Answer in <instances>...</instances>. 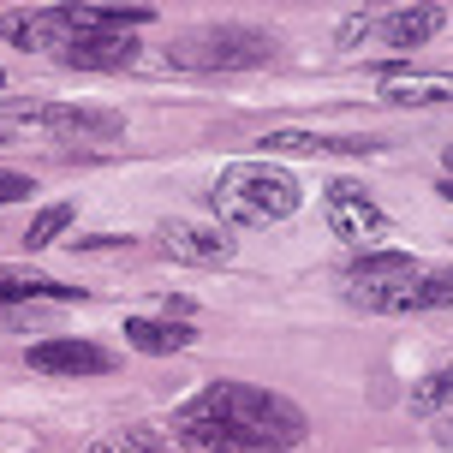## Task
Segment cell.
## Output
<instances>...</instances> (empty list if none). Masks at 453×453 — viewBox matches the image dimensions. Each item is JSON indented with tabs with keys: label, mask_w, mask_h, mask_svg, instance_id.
<instances>
[{
	"label": "cell",
	"mask_w": 453,
	"mask_h": 453,
	"mask_svg": "<svg viewBox=\"0 0 453 453\" xmlns=\"http://www.w3.org/2000/svg\"><path fill=\"white\" fill-rule=\"evenodd\" d=\"M173 441L185 453H287L304 441V411L269 388L209 382L173 411Z\"/></svg>",
	"instance_id": "cell-1"
},
{
	"label": "cell",
	"mask_w": 453,
	"mask_h": 453,
	"mask_svg": "<svg viewBox=\"0 0 453 453\" xmlns=\"http://www.w3.org/2000/svg\"><path fill=\"white\" fill-rule=\"evenodd\" d=\"M298 203H304V185L274 161H233L209 191V209L233 226H274L298 215Z\"/></svg>",
	"instance_id": "cell-2"
},
{
	"label": "cell",
	"mask_w": 453,
	"mask_h": 453,
	"mask_svg": "<svg viewBox=\"0 0 453 453\" xmlns=\"http://www.w3.org/2000/svg\"><path fill=\"white\" fill-rule=\"evenodd\" d=\"M274 36L250 30V24H197L180 30L167 42V66L173 72H245V66H269Z\"/></svg>",
	"instance_id": "cell-3"
},
{
	"label": "cell",
	"mask_w": 453,
	"mask_h": 453,
	"mask_svg": "<svg viewBox=\"0 0 453 453\" xmlns=\"http://www.w3.org/2000/svg\"><path fill=\"white\" fill-rule=\"evenodd\" d=\"M448 24L441 6H394V12H358V19L340 24V42L358 48V42H376V48H424Z\"/></svg>",
	"instance_id": "cell-4"
},
{
	"label": "cell",
	"mask_w": 453,
	"mask_h": 453,
	"mask_svg": "<svg viewBox=\"0 0 453 453\" xmlns=\"http://www.w3.org/2000/svg\"><path fill=\"white\" fill-rule=\"evenodd\" d=\"M322 215H328V226H334V239H346L352 250H382V239H388V209L376 203L364 185L334 180L328 191H322Z\"/></svg>",
	"instance_id": "cell-5"
},
{
	"label": "cell",
	"mask_w": 453,
	"mask_h": 453,
	"mask_svg": "<svg viewBox=\"0 0 453 453\" xmlns=\"http://www.w3.org/2000/svg\"><path fill=\"white\" fill-rule=\"evenodd\" d=\"M6 119H24V126H48L54 137H119L126 119L108 108H60V102H6Z\"/></svg>",
	"instance_id": "cell-6"
},
{
	"label": "cell",
	"mask_w": 453,
	"mask_h": 453,
	"mask_svg": "<svg viewBox=\"0 0 453 453\" xmlns=\"http://www.w3.org/2000/svg\"><path fill=\"white\" fill-rule=\"evenodd\" d=\"M364 311L382 317H411V311H453V269H418L400 287H388L382 298H370Z\"/></svg>",
	"instance_id": "cell-7"
},
{
	"label": "cell",
	"mask_w": 453,
	"mask_h": 453,
	"mask_svg": "<svg viewBox=\"0 0 453 453\" xmlns=\"http://www.w3.org/2000/svg\"><path fill=\"white\" fill-rule=\"evenodd\" d=\"M161 250L173 263H191V269H226L233 263V239L203 221H161Z\"/></svg>",
	"instance_id": "cell-8"
},
{
	"label": "cell",
	"mask_w": 453,
	"mask_h": 453,
	"mask_svg": "<svg viewBox=\"0 0 453 453\" xmlns=\"http://www.w3.org/2000/svg\"><path fill=\"white\" fill-rule=\"evenodd\" d=\"M0 30H6V42L19 48H36V54H54L60 60V48L78 36L66 19V6H30V12H6L0 19Z\"/></svg>",
	"instance_id": "cell-9"
},
{
	"label": "cell",
	"mask_w": 453,
	"mask_h": 453,
	"mask_svg": "<svg viewBox=\"0 0 453 453\" xmlns=\"http://www.w3.org/2000/svg\"><path fill=\"white\" fill-rule=\"evenodd\" d=\"M30 370L42 376H108L113 358L90 340H36L30 346Z\"/></svg>",
	"instance_id": "cell-10"
},
{
	"label": "cell",
	"mask_w": 453,
	"mask_h": 453,
	"mask_svg": "<svg viewBox=\"0 0 453 453\" xmlns=\"http://www.w3.org/2000/svg\"><path fill=\"white\" fill-rule=\"evenodd\" d=\"M406 274H418V263H411L406 250H358V263H352V298L358 304H370V298H382L388 287H400Z\"/></svg>",
	"instance_id": "cell-11"
},
{
	"label": "cell",
	"mask_w": 453,
	"mask_h": 453,
	"mask_svg": "<svg viewBox=\"0 0 453 453\" xmlns=\"http://www.w3.org/2000/svg\"><path fill=\"white\" fill-rule=\"evenodd\" d=\"M382 102H394V108H435V102H453V72L388 66L382 72Z\"/></svg>",
	"instance_id": "cell-12"
},
{
	"label": "cell",
	"mask_w": 453,
	"mask_h": 453,
	"mask_svg": "<svg viewBox=\"0 0 453 453\" xmlns=\"http://www.w3.org/2000/svg\"><path fill=\"white\" fill-rule=\"evenodd\" d=\"M132 60H137L132 36H72L60 48V66H78V72H119Z\"/></svg>",
	"instance_id": "cell-13"
},
{
	"label": "cell",
	"mask_w": 453,
	"mask_h": 453,
	"mask_svg": "<svg viewBox=\"0 0 453 453\" xmlns=\"http://www.w3.org/2000/svg\"><path fill=\"white\" fill-rule=\"evenodd\" d=\"M42 298L72 304V298H84V287H60V280H48V274H36V269H6V263H0V311L42 304Z\"/></svg>",
	"instance_id": "cell-14"
},
{
	"label": "cell",
	"mask_w": 453,
	"mask_h": 453,
	"mask_svg": "<svg viewBox=\"0 0 453 453\" xmlns=\"http://www.w3.org/2000/svg\"><path fill=\"white\" fill-rule=\"evenodd\" d=\"M263 150L269 156H370L376 143H364V137H317V132H269Z\"/></svg>",
	"instance_id": "cell-15"
},
{
	"label": "cell",
	"mask_w": 453,
	"mask_h": 453,
	"mask_svg": "<svg viewBox=\"0 0 453 453\" xmlns=\"http://www.w3.org/2000/svg\"><path fill=\"white\" fill-rule=\"evenodd\" d=\"M126 340H132L137 352H150V358H167V352H185V346H191V328H185V322H156V317H126Z\"/></svg>",
	"instance_id": "cell-16"
},
{
	"label": "cell",
	"mask_w": 453,
	"mask_h": 453,
	"mask_svg": "<svg viewBox=\"0 0 453 453\" xmlns=\"http://www.w3.org/2000/svg\"><path fill=\"white\" fill-rule=\"evenodd\" d=\"M72 226V203H48V209H36V221L24 226V250H48L60 233Z\"/></svg>",
	"instance_id": "cell-17"
},
{
	"label": "cell",
	"mask_w": 453,
	"mask_h": 453,
	"mask_svg": "<svg viewBox=\"0 0 453 453\" xmlns=\"http://www.w3.org/2000/svg\"><path fill=\"white\" fill-rule=\"evenodd\" d=\"M448 394H453V376H448V370H435V376H424V388L411 394V411H418V418H430V411H441Z\"/></svg>",
	"instance_id": "cell-18"
},
{
	"label": "cell",
	"mask_w": 453,
	"mask_h": 453,
	"mask_svg": "<svg viewBox=\"0 0 453 453\" xmlns=\"http://www.w3.org/2000/svg\"><path fill=\"white\" fill-rule=\"evenodd\" d=\"M90 453H161V448H156L143 430H119V435H102V441H90Z\"/></svg>",
	"instance_id": "cell-19"
},
{
	"label": "cell",
	"mask_w": 453,
	"mask_h": 453,
	"mask_svg": "<svg viewBox=\"0 0 453 453\" xmlns=\"http://www.w3.org/2000/svg\"><path fill=\"white\" fill-rule=\"evenodd\" d=\"M30 191H36V185L24 180V173H6V167H0V203H19V197H30Z\"/></svg>",
	"instance_id": "cell-20"
},
{
	"label": "cell",
	"mask_w": 453,
	"mask_h": 453,
	"mask_svg": "<svg viewBox=\"0 0 453 453\" xmlns=\"http://www.w3.org/2000/svg\"><path fill=\"white\" fill-rule=\"evenodd\" d=\"M84 250H119V245H132V239H119V233H96V239H78Z\"/></svg>",
	"instance_id": "cell-21"
},
{
	"label": "cell",
	"mask_w": 453,
	"mask_h": 453,
	"mask_svg": "<svg viewBox=\"0 0 453 453\" xmlns=\"http://www.w3.org/2000/svg\"><path fill=\"white\" fill-rule=\"evenodd\" d=\"M435 191H441V197H448V203H453V180H441V185H435Z\"/></svg>",
	"instance_id": "cell-22"
},
{
	"label": "cell",
	"mask_w": 453,
	"mask_h": 453,
	"mask_svg": "<svg viewBox=\"0 0 453 453\" xmlns=\"http://www.w3.org/2000/svg\"><path fill=\"white\" fill-rule=\"evenodd\" d=\"M448 167H453V143H448Z\"/></svg>",
	"instance_id": "cell-23"
},
{
	"label": "cell",
	"mask_w": 453,
	"mask_h": 453,
	"mask_svg": "<svg viewBox=\"0 0 453 453\" xmlns=\"http://www.w3.org/2000/svg\"><path fill=\"white\" fill-rule=\"evenodd\" d=\"M0 90H6V72H0Z\"/></svg>",
	"instance_id": "cell-24"
}]
</instances>
